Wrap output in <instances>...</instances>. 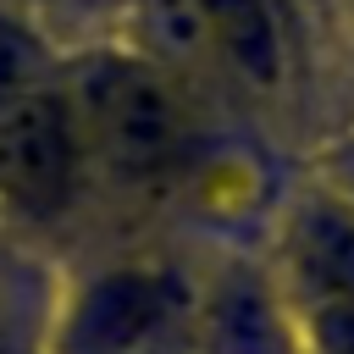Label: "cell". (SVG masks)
<instances>
[{
    "label": "cell",
    "mask_w": 354,
    "mask_h": 354,
    "mask_svg": "<svg viewBox=\"0 0 354 354\" xmlns=\"http://www.w3.org/2000/svg\"><path fill=\"white\" fill-rule=\"evenodd\" d=\"M61 88L77 111L100 183L122 194H160L194 160V88L138 55L127 39L61 50Z\"/></svg>",
    "instance_id": "1"
},
{
    "label": "cell",
    "mask_w": 354,
    "mask_h": 354,
    "mask_svg": "<svg viewBox=\"0 0 354 354\" xmlns=\"http://www.w3.org/2000/svg\"><path fill=\"white\" fill-rule=\"evenodd\" d=\"M88 177V144L55 66V77L0 105V210L22 221H55L77 205Z\"/></svg>",
    "instance_id": "2"
},
{
    "label": "cell",
    "mask_w": 354,
    "mask_h": 354,
    "mask_svg": "<svg viewBox=\"0 0 354 354\" xmlns=\"http://www.w3.org/2000/svg\"><path fill=\"white\" fill-rule=\"evenodd\" d=\"M216 77L249 100H282L299 72V11L293 0H205Z\"/></svg>",
    "instance_id": "3"
},
{
    "label": "cell",
    "mask_w": 354,
    "mask_h": 354,
    "mask_svg": "<svg viewBox=\"0 0 354 354\" xmlns=\"http://www.w3.org/2000/svg\"><path fill=\"white\" fill-rule=\"evenodd\" d=\"M282 254L299 310L354 304V199H343L337 188L304 194L288 216Z\"/></svg>",
    "instance_id": "4"
},
{
    "label": "cell",
    "mask_w": 354,
    "mask_h": 354,
    "mask_svg": "<svg viewBox=\"0 0 354 354\" xmlns=\"http://www.w3.org/2000/svg\"><path fill=\"white\" fill-rule=\"evenodd\" d=\"M122 17H127V44L155 66H166L177 83L194 88L216 77L205 0H122Z\"/></svg>",
    "instance_id": "5"
},
{
    "label": "cell",
    "mask_w": 354,
    "mask_h": 354,
    "mask_svg": "<svg viewBox=\"0 0 354 354\" xmlns=\"http://www.w3.org/2000/svg\"><path fill=\"white\" fill-rule=\"evenodd\" d=\"M61 66V44L55 33L17 0H0V105L44 77H55Z\"/></svg>",
    "instance_id": "6"
},
{
    "label": "cell",
    "mask_w": 354,
    "mask_h": 354,
    "mask_svg": "<svg viewBox=\"0 0 354 354\" xmlns=\"http://www.w3.org/2000/svg\"><path fill=\"white\" fill-rule=\"evenodd\" d=\"M304 326L315 332V348H321V354H354V304L304 310Z\"/></svg>",
    "instance_id": "7"
},
{
    "label": "cell",
    "mask_w": 354,
    "mask_h": 354,
    "mask_svg": "<svg viewBox=\"0 0 354 354\" xmlns=\"http://www.w3.org/2000/svg\"><path fill=\"white\" fill-rule=\"evenodd\" d=\"M17 6H28V11H33V17H39L44 28H50V22H55V11H66L72 0H17Z\"/></svg>",
    "instance_id": "8"
},
{
    "label": "cell",
    "mask_w": 354,
    "mask_h": 354,
    "mask_svg": "<svg viewBox=\"0 0 354 354\" xmlns=\"http://www.w3.org/2000/svg\"><path fill=\"white\" fill-rule=\"evenodd\" d=\"M337 166H343V177H337V194H343V199H354V144L343 149V160H337Z\"/></svg>",
    "instance_id": "9"
}]
</instances>
